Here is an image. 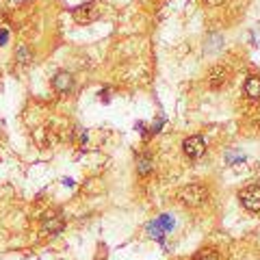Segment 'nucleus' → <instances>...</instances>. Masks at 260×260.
Instances as JSON below:
<instances>
[{
    "label": "nucleus",
    "instance_id": "11",
    "mask_svg": "<svg viewBox=\"0 0 260 260\" xmlns=\"http://www.w3.org/2000/svg\"><path fill=\"white\" fill-rule=\"evenodd\" d=\"M193 260H219V256H217V251H213V249H202Z\"/></svg>",
    "mask_w": 260,
    "mask_h": 260
},
{
    "label": "nucleus",
    "instance_id": "5",
    "mask_svg": "<svg viewBox=\"0 0 260 260\" xmlns=\"http://www.w3.org/2000/svg\"><path fill=\"white\" fill-rule=\"evenodd\" d=\"M172 228H174L172 217H169V215H160V217H156V221H152V223L148 225V232L152 234L154 239H160L162 232H169Z\"/></svg>",
    "mask_w": 260,
    "mask_h": 260
},
{
    "label": "nucleus",
    "instance_id": "4",
    "mask_svg": "<svg viewBox=\"0 0 260 260\" xmlns=\"http://www.w3.org/2000/svg\"><path fill=\"white\" fill-rule=\"evenodd\" d=\"M182 150L189 158H200V156H204V152H206V141L198 135L186 137L184 143H182Z\"/></svg>",
    "mask_w": 260,
    "mask_h": 260
},
{
    "label": "nucleus",
    "instance_id": "1",
    "mask_svg": "<svg viewBox=\"0 0 260 260\" xmlns=\"http://www.w3.org/2000/svg\"><path fill=\"white\" fill-rule=\"evenodd\" d=\"M178 200H180L184 206H200L208 200V189L202 184H186L178 191Z\"/></svg>",
    "mask_w": 260,
    "mask_h": 260
},
{
    "label": "nucleus",
    "instance_id": "12",
    "mask_svg": "<svg viewBox=\"0 0 260 260\" xmlns=\"http://www.w3.org/2000/svg\"><path fill=\"white\" fill-rule=\"evenodd\" d=\"M204 3H206L208 7H219V5H223L225 0H204Z\"/></svg>",
    "mask_w": 260,
    "mask_h": 260
},
{
    "label": "nucleus",
    "instance_id": "6",
    "mask_svg": "<svg viewBox=\"0 0 260 260\" xmlns=\"http://www.w3.org/2000/svg\"><path fill=\"white\" fill-rule=\"evenodd\" d=\"M65 228V219L61 213H50L44 217V232L48 234H59Z\"/></svg>",
    "mask_w": 260,
    "mask_h": 260
},
{
    "label": "nucleus",
    "instance_id": "3",
    "mask_svg": "<svg viewBox=\"0 0 260 260\" xmlns=\"http://www.w3.org/2000/svg\"><path fill=\"white\" fill-rule=\"evenodd\" d=\"M239 200L241 204L245 206L247 210H251V213H256V210H260V186H247V189H243L239 193Z\"/></svg>",
    "mask_w": 260,
    "mask_h": 260
},
{
    "label": "nucleus",
    "instance_id": "10",
    "mask_svg": "<svg viewBox=\"0 0 260 260\" xmlns=\"http://www.w3.org/2000/svg\"><path fill=\"white\" fill-rule=\"evenodd\" d=\"M137 172L141 176H148L152 172V156H148V154L139 156V160H137Z\"/></svg>",
    "mask_w": 260,
    "mask_h": 260
},
{
    "label": "nucleus",
    "instance_id": "8",
    "mask_svg": "<svg viewBox=\"0 0 260 260\" xmlns=\"http://www.w3.org/2000/svg\"><path fill=\"white\" fill-rule=\"evenodd\" d=\"M228 76H230V72L225 68H213L208 72V87H213V89L223 87L228 83Z\"/></svg>",
    "mask_w": 260,
    "mask_h": 260
},
{
    "label": "nucleus",
    "instance_id": "7",
    "mask_svg": "<svg viewBox=\"0 0 260 260\" xmlns=\"http://www.w3.org/2000/svg\"><path fill=\"white\" fill-rule=\"evenodd\" d=\"M52 87H54L59 93H70V91H72V87H74L72 74H70V72H59V74L52 78Z\"/></svg>",
    "mask_w": 260,
    "mask_h": 260
},
{
    "label": "nucleus",
    "instance_id": "2",
    "mask_svg": "<svg viewBox=\"0 0 260 260\" xmlns=\"http://www.w3.org/2000/svg\"><path fill=\"white\" fill-rule=\"evenodd\" d=\"M98 18H100V7H98V3H83L74 9V20L78 24H89Z\"/></svg>",
    "mask_w": 260,
    "mask_h": 260
},
{
    "label": "nucleus",
    "instance_id": "9",
    "mask_svg": "<svg viewBox=\"0 0 260 260\" xmlns=\"http://www.w3.org/2000/svg\"><path fill=\"white\" fill-rule=\"evenodd\" d=\"M243 91L249 100H260V76H249L243 85Z\"/></svg>",
    "mask_w": 260,
    "mask_h": 260
},
{
    "label": "nucleus",
    "instance_id": "13",
    "mask_svg": "<svg viewBox=\"0 0 260 260\" xmlns=\"http://www.w3.org/2000/svg\"><path fill=\"white\" fill-rule=\"evenodd\" d=\"M7 37H9V32H7V30H0V46L7 42Z\"/></svg>",
    "mask_w": 260,
    "mask_h": 260
}]
</instances>
